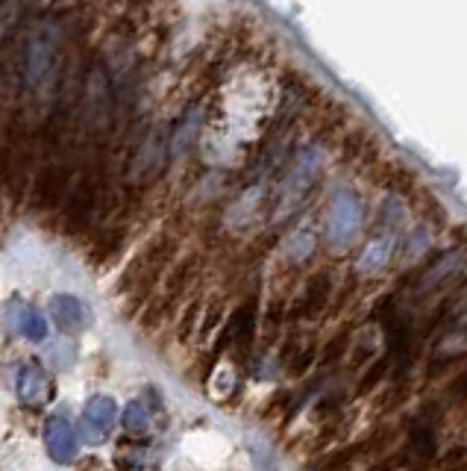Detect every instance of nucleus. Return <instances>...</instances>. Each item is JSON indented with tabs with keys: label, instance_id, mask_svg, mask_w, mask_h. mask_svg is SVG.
Returning <instances> with one entry per match:
<instances>
[{
	"label": "nucleus",
	"instance_id": "1",
	"mask_svg": "<svg viewBox=\"0 0 467 471\" xmlns=\"http://www.w3.org/2000/svg\"><path fill=\"white\" fill-rule=\"evenodd\" d=\"M62 65V24L57 18L36 21L21 50V86L24 95L45 100L59 77Z\"/></svg>",
	"mask_w": 467,
	"mask_h": 471
},
{
	"label": "nucleus",
	"instance_id": "2",
	"mask_svg": "<svg viewBox=\"0 0 467 471\" xmlns=\"http://www.w3.org/2000/svg\"><path fill=\"white\" fill-rule=\"evenodd\" d=\"M317 174H320V153L315 148H303L295 160H291L288 172L283 177V186H279V194H276L279 218L288 215L291 209H297L306 201V194L315 186Z\"/></svg>",
	"mask_w": 467,
	"mask_h": 471
},
{
	"label": "nucleus",
	"instance_id": "3",
	"mask_svg": "<svg viewBox=\"0 0 467 471\" xmlns=\"http://www.w3.org/2000/svg\"><path fill=\"white\" fill-rule=\"evenodd\" d=\"M362 227V204L353 192H338L329 204V242L332 245H350Z\"/></svg>",
	"mask_w": 467,
	"mask_h": 471
},
{
	"label": "nucleus",
	"instance_id": "4",
	"mask_svg": "<svg viewBox=\"0 0 467 471\" xmlns=\"http://www.w3.org/2000/svg\"><path fill=\"white\" fill-rule=\"evenodd\" d=\"M118 418V403L109 395H95L83 410V422H79V430H83V439L88 445H100L109 439L112 427Z\"/></svg>",
	"mask_w": 467,
	"mask_h": 471
},
{
	"label": "nucleus",
	"instance_id": "5",
	"mask_svg": "<svg viewBox=\"0 0 467 471\" xmlns=\"http://www.w3.org/2000/svg\"><path fill=\"white\" fill-rule=\"evenodd\" d=\"M16 392L24 407H45L53 398V383L38 362H24L16 372Z\"/></svg>",
	"mask_w": 467,
	"mask_h": 471
},
{
	"label": "nucleus",
	"instance_id": "6",
	"mask_svg": "<svg viewBox=\"0 0 467 471\" xmlns=\"http://www.w3.org/2000/svg\"><path fill=\"white\" fill-rule=\"evenodd\" d=\"M171 251H173V245L171 239H159L153 242L148 251H144V256L136 263V268H132L127 274V286H132V289H148V286L156 280V274L162 271L168 266V259H171Z\"/></svg>",
	"mask_w": 467,
	"mask_h": 471
},
{
	"label": "nucleus",
	"instance_id": "7",
	"mask_svg": "<svg viewBox=\"0 0 467 471\" xmlns=\"http://www.w3.org/2000/svg\"><path fill=\"white\" fill-rule=\"evenodd\" d=\"M45 445L53 463L68 466L77 460V434L74 424H68L65 418H50L45 427Z\"/></svg>",
	"mask_w": 467,
	"mask_h": 471
},
{
	"label": "nucleus",
	"instance_id": "8",
	"mask_svg": "<svg viewBox=\"0 0 467 471\" xmlns=\"http://www.w3.org/2000/svg\"><path fill=\"white\" fill-rule=\"evenodd\" d=\"M95 209H98V183L86 177L79 186L74 189L71 194V206H68V213H65V221H68V230H83L91 215H95Z\"/></svg>",
	"mask_w": 467,
	"mask_h": 471
},
{
	"label": "nucleus",
	"instance_id": "9",
	"mask_svg": "<svg viewBox=\"0 0 467 471\" xmlns=\"http://www.w3.org/2000/svg\"><path fill=\"white\" fill-rule=\"evenodd\" d=\"M50 316L57 321L59 330H65V333H79L88 324V312L83 307V300L74 295H53Z\"/></svg>",
	"mask_w": 467,
	"mask_h": 471
},
{
	"label": "nucleus",
	"instance_id": "10",
	"mask_svg": "<svg viewBox=\"0 0 467 471\" xmlns=\"http://www.w3.org/2000/svg\"><path fill=\"white\" fill-rule=\"evenodd\" d=\"M432 454H435V430H432L430 422H423V424H418L415 430H411L406 456L400 463H409V466H415V468H423L426 463L432 460Z\"/></svg>",
	"mask_w": 467,
	"mask_h": 471
},
{
	"label": "nucleus",
	"instance_id": "11",
	"mask_svg": "<svg viewBox=\"0 0 467 471\" xmlns=\"http://www.w3.org/2000/svg\"><path fill=\"white\" fill-rule=\"evenodd\" d=\"M329 292H332V280H329V274H327V271L315 274V277L309 280V286H306L303 300L295 307V316H303V319L317 316V312L324 309Z\"/></svg>",
	"mask_w": 467,
	"mask_h": 471
},
{
	"label": "nucleus",
	"instance_id": "12",
	"mask_svg": "<svg viewBox=\"0 0 467 471\" xmlns=\"http://www.w3.org/2000/svg\"><path fill=\"white\" fill-rule=\"evenodd\" d=\"M389 259H391V239H389V236H382V239L368 242L365 254L358 256V271H362V274H377L382 266H389Z\"/></svg>",
	"mask_w": 467,
	"mask_h": 471
},
{
	"label": "nucleus",
	"instance_id": "13",
	"mask_svg": "<svg viewBox=\"0 0 467 471\" xmlns=\"http://www.w3.org/2000/svg\"><path fill=\"white\" fill-rule=\"evenodd\" d=\"M253 330H256V298H250L247 304L238 309L235 327H233V330H226V336H233L238 345L247 348L253 342Z\"/></svg>",
	"mask_w": 467,
	"mask_h": 471
},
{
	"label": "nucleus",
	"instance_id": "14",
	"mask_svg": "<svg viewBox=\"0 0 467 471\" xmlns=\"http://www.w3.org/2000/svg\"><path fill=\"white\" fill-rule=\"evenodd\" d=\"M18 333L21 336H26V339H33V342H42V339L47 336V321H45V316L42 312H38L36 307H21V312H18Z\"/></svg>",
	"mask_w": 467,
	"mask_h": 471
},
{
	"label": "nucleus",
	"instance_id": "15",
	"mask_svg": "<svg viewBox=\"0 0 467 471\" xmlns=\"http://www.w3.org/2000/svg\"><path fill=\"white\" fill-rule=\"evenodd\" d=\"M124 427L130 430V434H148V430H150V410H148V403L132 401L130 407L124 410Z\"/></svg>",
	"mask_w": 467,
	"mask_h": 471
},
{
	"label": "nucleus",
	"instance_id": "16",
	"mask_svg": "<svg viewBox=\"0 0 467 471\" xmlns=\"http://www.w3.org/2000/svg\"><path fill=\"white\" fill-rule=\"evenodd\" d=\"M394 466H397L394 460H385L382 466H377V468H370V471H394Z\"/></svg>",
	"mask_w": 467,
	"mask_h": 471
}]
</instances>
